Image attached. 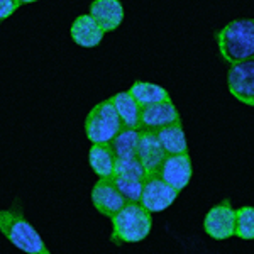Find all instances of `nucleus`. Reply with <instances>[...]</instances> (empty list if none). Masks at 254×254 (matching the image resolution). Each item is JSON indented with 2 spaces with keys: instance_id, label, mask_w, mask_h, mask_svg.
Segmentation results:
<instances>
[{
  "instance_id": "obj_1",
  "label": "nucleus",
  "mask_w": 254,
  "mask_h": 254,
  "mask_svg": "<svg viewBox=\"0 0 254 254\" xmlns=\"http://www.w3.org/2000/svg\"><path fill=\"white\" fill-rule=\"evenodd\" d=\"M217 46L227 63L254 58V19H237L215 34Z\"/></svg>"
},
{
  "instance_id": "obj_2",
  "label": "nucleus",
  "mask_w": 254,
  "mask_h": 254,
  "mask_svg": "<svg viewBox=\"0 0 254 254\" xmlns=\"http://www.w3.org/2000/svg\"><path fill=\"white\" fill-rule=\"evenodd\" d=\"M110 220H112V241L116 244L141 243L153 229L151 212H147L139 202H127Z\"/></svg>"
},
{
  "instance_id": "obj_3",
  "label": "nucleus",
  "mask_w": 254,
  "mask_h": 254,
  "mask_svg": "<svg viewBox=\"0 0 254 254\" xmlns=\"http://www.w3.org/2000/svg\"><path fill=\"white\" fill-rule=\"evenodd\" d=\"M0 232L22 253L49 254L39 232L17 210H0Z\"/></svg>"
},
{
  "instance_id": "obj_4",
  "label": "nucleus",
  "mask_w": 254,
  "mask_h": 254,
  "mask_svg": "<svg viewBox=\"0 0 254 254\" xmlns=\"http://www.w3.org/2000/svg\"><path fill=\"white\" fill-rule=\"evenodd\" d=\"M122 129V122L119 117L116 107H114L112 98L97 104L90 110L85 121V134L92 144H105L112 142Z\"/></svg>"
},
{
  "instance_id": "obj_5",
  "label": "nucleus",
  "mask_w": 254,
  "mask_h": 254,
  "mask_svg": "<svg viewBox=\"0 0 254 254\" xmlns=\"http://www.w3.org/2000/svg\"><path fill=\"white\" fill-rule=\"evenodd\" d=\"M180 191L168 185L158 173L146 175L144 182H142V193L139 203L151 214H158V212H163L170 205H173Z\"/></svg>"
},
{
  "instance_id": "obj_6",
  "label": "nucleus",
  "mask_w": 254,
  "mask_h": 254,
  "mask_svg": "<svg viewBox=\"0 0 254 254\" xmlns=\"http://www.w3.org/2000/svg\"><path fill=\"white\" fill-rule=\"evenodd\" d=\"M229 92L237 100L254 107V60L231 64L227 73Z\"/></svg>"
},
{
  "instance_id": "obj_7",
  "label": "nucleus",
  "mask_w": 254,
  "mask_h": 254,
  "mask_svg": "<svg viewBox=\"0 0 254 254\" xmlns=\"http://www.w3.org/2000/svg\"><path fill=\"white\" fill-rule=\"evenodd\" d=\"M203 229L215 241H225L234 236L236 210L231 207L229 200H224L222 203L212 207L207 212L205 220H203Z\"/></svg>"
},
{
  "instance_id": "obj_8",
  "label": "nucleus",
  "mask_w": 254,
  "mask_h": 254,
  "mask_svg": "<svg viewBox=\"0 0 254 254\" xmlns=\"http://www.w3.org/2000/svg\"><path fill=\"white\" fill-rule=\"evenodd\" d=\"M158 175L165 180L168 185H171L178 191H182L190 183L191 175H193L190 154L188 153L166 154L163 163L159 165Z\"/></svg>"
},
{
  "instance_id": "obj_9",
  "label": "nucleus",
  "mask_w": 254,
  "mask_h": 254,
  "mask_svg": "<svg viewBox=\"0 0 254 254\" xmlns=\"http://www.w3.org/2000/svg\"><path fill=\"white\" fill-rule=\"evenodd\" d=\"M92 203L102 215L112 219L127 203L126 196L117 190L112 178H98L92 188Z\"/></svg>"
},
{
  "instance_id": "obj_10",
  "label": "nucleus",
  "mask_w": 254,
  "mask_h": 254,
  "mask_svg": "<svg viewBox=\"0 0 254 254\" xmlns=\"http://www.w3.org/2000/svg\"><path fill=\"white\" fill-rule=\"evenodd\" d=\"M136 156L139 158V161L142 163V166H144L146 175L158 173L159 165L163 163L166 153H165V149H163L161 142H159L156 130H149V129L139 130Z\"/></svg>"
},
{
  "instance_id": "obj_11",
  "label": "nucleus",
  "mask_w": 254,
  "mask_h": 254,
  "mask_svg": "<svg viewBox=\"0 0 254 254\" xmlns=\"http://www.w3.org/2000/svg\"><path fill=\"white\" fill-rule=\"evenodd\" d=\"M175 122H182L180 112L176 110L171 100L158 102V104H151L141 107V119H139V130L149 129L158 130L165 126L175 124Z\"/></svg>"
},
{
  "instance_id": "obj_12",
  "label": "nucleus",
  "mask_w": 254,
  "mask_h": 254,
  "mask_svg": "<svg viewBox=\"0 0 254 254\" xmlns=\"http://www.w3.org/2000/svg\"><path fill=\"white\" fill-rule=\"evenodd\" d=\"M90 15L105 32H110L116 31L124 20V7L121 0H93L90 3Z\"/></svg>"
},
{
  "instance_id": "obj_13",
  "label": "nucleus",
  "mask_w": 254,
  "mask_h": 254,
  "mask_svg": "<svg viewBox=\"0 0 254 254\" xmlns=\"http://www.w3.org/2000/svg\"><path fill=\"white\" fill-rule=\"evenodd\" d=\"M71 39L81 48H95L102 43L105 31L90 14L78 15L71 24Z\"/></svg>"
},
{
  "instance_id": "obj_14",
  "label": "nucleus",
  "mask_w": 254,
  "mask_h": 254,
  "mask_svg": "<svg viewBox=\"0 0 254 254\" xmlns=\"http://www.w3.org/2000/svg\"><path fill=\"white\" fill-rule=\"evenodd\" d=\"M88 163L98 178H112L117 163V154L114 151L112 144L110 142L92 144L88 153Z\"/></svg>"
},
{
  "instance_id": "obj_15",
  "label": "nucleus",
  "mask_w": 254,
  "mask_h": 254,
  "mask_svg": "<svg viewBox=\"0 0 254 254\" xmlns=\"http://www.w3.org/2000/svg\"><path fill=\"white\" fill-rule=\"evenodd\" d=\"M156 134L166 154L188 153V144L182 122H175V124L161 127V129L156 130Z\"/></svg>"
},
{
  "instance_id": "obj_16",
  "label": "nucleus",
  "mask_w": 254,
  "mask_h": 254,
  "mask_svg": "<svg viewBox=\"0 0 254 254\" xmlns=\"http://www.w3.org/2000/svg\"><path fill=\"white\" fill-rule=\"evenodd\" d=\"M114 102L119 117H121L122 127H134L139 129V119H141V105L134 100L129 92H121L110 97Z\"/></svg>"
},
{
  "instance_id": "obj_17",
  "label": "nucleus",
  "mask_w": 254,
  "mask_h": 254,
  "mask_svg": "<svg viewBox=\"0 0 254 254\" xmlns=\"http://www.w3.org/2000/svg\"><path fill=\"white\" fill-rule=\"evenodd\" d=\"M129 93L134 97L141 107L151 104H158V102L171 100L168 90H165L161 85L156 83H147V81H136L132 87L129 88Z\"/></svg>"
},
{
  "instance_id": "obj_18",
  "label": "nucleus",
  "mask_w": 254,
  "mask_h": 254,
  "mask_svg": "<svg viewBox=\"0 0 254 254\" xmlns=\"http://www.w3.org/2000/svg\"><path fill=\"white\" fill-rule=\"evenodd\" d=\"M139 139V129L134 127H122L119 134L112 139V147L116 151L117 158H127L136 156V147Z\"/></svg>"
},
{
  "instance_id": "obj_19",
  "label": "nucleus",
  "mask_w": 254,
  "mask_h": 254,
  "mask_svg": "<svg viewBox=\"0 0 254 254\" xmlns=\"http://www.w3.org/2000/svg\"><path fill=\"white\" fill-rule=\"evenodd\" d=\"M112 182L117 190L126 196L127 202H139L142 193V182L144 180L136 176H124V175H112Z\"/></svg>"
},
{
  "instance_id": "obj_20",
  "label": "nucleus",
  "mask_w": 254,
  "mask_h": 254,
  "mask_svg": "<svg viewBox=\"0 0 254 254\" xmlns=\"http://www.w3.org/2000/svg\"><path fill=\"white\" fill-rule=\"evenodd\" d=\"M234 236L244 241L254 239V207H241L236 210Z\"/></svg>"
},
{
  "instance_id": "obj_21",
  "label": "nucleus",
  "mask_w": 254,
  "mask_h": 254,
  "mask_svg": "<svg viewBox=\"0 0 254 254\" xmlns=\"http://www.w3.org/2000/svg\"><path fill=\"white\" fill-rule=\"evenodd\" d=\"M114 175H124V176H136V178L144 180L146 170L142 163L139 161L137 156H127V158H117L116 171Z\"/></svg>"
},
{
  "instance_id": "obj_22",
  "label": "nucleus",
  "mask_w": 254,
  "mask_h": 254,
  "mask_svg": "<svg viewBox=\"0 0 254 254\" xmlns=\"http://www.w3.org/2000/svg\"><path fill=\"white\" fill-rule=\"evenodd\" d=\"M20 7L19 0H0V20L9 19Z\"/></svg>"
},
{
  "instance_id": "obj_23",
  "label": "nucleus",
  "mask_w": 254,
  "mask_h": 254,
  "mask_svg": "<svg viewBox=\"0 0 254 254\" xmlns=\"http://www.w3.org/2000/svg\"><path fill=\"white\" fill-rule=\"evenodd\" d=\"M20 3H32V2H38V0H19Z\"/></svg>"
},
{
  "instance_id": "obj_24",
  "label": "nucleus",
  "mask_w": 254,
  "mask_h": 254,
  "mask_svg": "<svg viewBox=\"0 0 254 254\" xmlns=\"http://www.w3.org/2000/svg\"><path fill=\"white\" fill-rule=\"evenodd\" d=\"M253 60H254V58H253Z\"/></svg>"
}]
</instances>
